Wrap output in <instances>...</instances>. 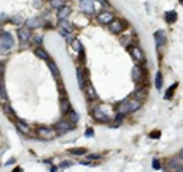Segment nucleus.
Returning a JSON list of instances; mask_svg holds the SVG:
<instances>
[{
	"label": "nucleus",
	"mask_w": 183,
	"mask_h": 172,
	"mask_svg": "<svg viewBox=\"0 0 183 172\" xmlns=\"http://www.w3.org/2000/svg\"><path fill=\"white\" fill-rule=\"evenodd\" d=\"M141 108V102L136 100V99H127V100H124L122 103L117 105V113L121 114H130V113H135L136 110H139Z\"/></svg>",
	"instance_id": "obj_1"
},
{
	"label": "nucleus",
	"mask_w": 183,
	"mask_h": 172,
	"mask_svg": "<svg viewBox=\"0 0 183 172\" xmlns=\"http://www.w3.org/2000/svg\"><path fill=\"white\" fill-rule=\"evenodd\" d=\"M13 46H14L13 36L8 31H2V33H0V53L8 52L10 49H13Z\"/></svg>",
	"instance_id": "obj_2"
},
{
	"label": "nucleus",
	"mask_w": 183,
	"mask_h": 172,
	"mask_svg": "<svg viewBox=\"0 0 183 172\" xmlns=\"http://www.w3.org/2000/svg\"><path fill=\"white\" fill-rule=\"evenodd\" d=\"M38 136L41 139H45V141H52L57 136V131L52 130V128H44V127H41V128H38Z\"/></svg>",
	"instance_id": "obj_3"
},
{
	"label": "nucleus",
	"mask_w": 183,
	"mask_h": 172,
	"mask_svg": "<svg viewBox=\"0 0 183 172\" xmlns=\"http://www.w3.org/2000/svg\"><path fill=\"white\" fill-rule=\"evenodd\" d=\"M55 128H57V135H58V136H63V135H66L67 131L72 130V125L67 121H60L57 125H55Z\"/></svg>",
	"instance_id": "obj_4"
},
{
	"label": "nucleus",
	"mask_w": 183,
	"mask_h": 172,
	"mask_svg": "<svg viewBox=\"0 0 183 172\" xmlns=\"http://www.w3.org/2000/svg\"><path fill=\"white\" fill-rule=\"evenodd\" d=\"M153 38H155V42H157V49L158 50L166 44V33H164V30H157L153 33Z\"/></svg>",
	"instance_id": "obj_5"
},
{
	"label": "nucleus",
	"mask_w": 183,
	"mask_h": 172,
	"mask_svg": "<svg viewBox=\"0 0 183 172\" xmlns=\"http://www.w3.org/2000/svg\"><path fill=\"white\" fill-rule=\"evenodd\" d=\"M108 25H109V31L114 33V34H119V33L124 31V22H122V21H117V19L114 21V19H113Z\"/></svg>",
	"instance_id": "obj_6"
},
{
	"label": "nucleus",
	"mask_w": 183,
	"mask_h": 172,
	"mask_svg": "<svg viewBox=\"0 0 183 172\" xmlns=\"http://www.w3.org/2000/svg\"><path fill=\"white\" fill-rule=\"evenodd\" d=\"M17 36H19L21 42H28L31 39V31H30L28 27H24V28L17 30Z\"/></svg>",
	"instance_id": "obj_7"
},
{
	"label": "nucleus",
	"mask_w": 183,
	"mask_h": 172,
	"mask_svg": "<svg viewBox=\"0 0 183 172\" xmlns=\"http://www.w3.org/2000/svg\"><path fill=\"white\" fill-rule=\"evenodd\" d=\"M130 53H132V58L136 61V63H144L145 61V57H144V53L139 47H132L130 49Z\"/></svg>",
	"instance_id": "obj_8"
},
{
	"label": "nucleus",
	"mask_w": 183,
	"mask_h": 172,
	"mask_svg": "<svg viewBox=\"0 0 183 172\" xmlns=\"http://www.w3.org/2000/svg\"><path fill=\"white\" fill-rule=\"evenodd\" d=\"M80 8L86 14H93L94 13V3L91 2V0H80Z\"/></svg>",
	"instance_id": "obj_9"
},
{
	"label": "nucleus",
	"mask_w": 183,
	"mask_h": 172,
	"mask_svg": "<svg viewBox=\"0 0 183 172\" xmlns=\"http://www.w3.org/2000/svg\"><path fill=\"white\" fill-rule=\"evenodd\" d=\"M72 13V8L69 6V5H63L61 8H58V21H61V19H67L69 17V14Z\"/></svg>",
	"instance_id": "obj_10"
},
{
	"label": "nucleus",
	"mask_w": 183,
	"mask_h": 172,
	"mask_svg": "<svg viewBox=\"0 0 183 172\" xmlns=\"http://www.w3.org/2000/svg\"><path fill=\"white\" fill-rule=\"evenodd\" d=\"M113 19H114V17H113V14L109 11H102V13H99V16H97V21L100 24H109Z\"/></svg>",
	"instance_id": "obj_11"
},
{
	"label": "nucleus",
	"mask_w": 183,
	"mask_h": 172,
	"mask_svg": "<svg viewBox=\"0 0 183 172\" xmlns=\"http://www.w3.org/2000/svg\"><path fill=\"white\" fill-rule=\"evenodd\" d=\"M60 28H61V33L63 34H67V33H72L74 27H72V24L67 19H61L60 21Z\"/></svg>",
	"instance_id": "obj_12"
},
{
	"label": "nucleus",
	"mask_w": 183,
	"mask_h": 172,
	"mask_svg": "<svg viewBox=\"0 0 183 172\" xmlns=\"http://www.w3.org/2000/svg\"><path fill=\"white\" fill-rule=\"evenodd\" d=\"M86 97L89 99V100H96L97 99V92H96V89H94V86H93V83L91 81H88L86 83Z\"/></svg>",
	"instance_id": "obj_13"
},
{
	"label": "nucleus",
	"mask_w": 183,
	"mask_h": 172,
	"mask_svg": "<svg viewBox=\"0 0 183 172\" xmlns=\"http://www.w3.org/2000/svg\"><path fill=\"white\" fill-rule=\"evenodd\" d=\"M93 114H94V119H96V121H99V122H108V121H109V117H108L105 113L100 111V108H96Z\"/></svg>",
	"instance_id": "obj_14"
},
{
	"label": "nucleus",
	"mask_w": 183,
	"mask_h": 172,
	"mask_svg": "<svg viewBox=\"0 0 183 172\" xmlns=\"http://www.w3.org/2000/svg\"><path fill=\"white\" fill-rule=\"evenodd\" d=\"M132 77H133L135 81H141V80L144 78V72H142V69H141L139 66H135L133 70H132Z\"/></svg>",
	"instance_id": "obj_15"
},
{
	"label": "nucleus",
	"mask_w": 183,
	"mask_h": 172,
	"mask_svg": "<svg viewBox=\"0 0 183 172\" xmlns=\"http://www.w3.org/2000/svg\"><path fill=\"white\" fill-rule=\"evenodd\" d=\"M60 110H61V113L63 114H66L69 110H70V103H69V100L66 99V96L61 99V102H60Z\"/></svg>",
	"instance_id": "obj_16"
},
{
	"label": "nucleus",
	"mask_w": 183,
	"mask_h": 172,
	"mask_svg": "<svg viewBox=\"0 0 183 172\" xmlns=\"http://www.w3.org/2000/svg\"><path fill=\"white\" fill-rule=\"evenodd\" d=\"M27 27H28V28H39L41 21L38 19V17H31V19L27 21Z\"/></svg>",
	"instance_id": "obj_17"
},
{
	"label": "nucleus",
	"mask_w": 183,
	"mask_h": 172,
	"mask_svg": "<svg viewBox=\"0 0 183 172\" xmlns=\"http://www.w3.org/2000/svg\"><path fill=\"white\" fill-rule=\"evenodd\" d=\"M164 16H166V22L168 24H174V22L177 21V13L175 11H168Z\"/></svg>",
	"instance_id": "obj_18"
},
{
	"label": "nucleus",
	"mask_w": 183,
	"mask_h": 172,
	"mask_svg": "<svg viewBox=\"0 0 183 172\" xmlns=\"http://www.w3.org/2000/svg\"><path fill=\"white\" fill-rule=\"evenodd\" d=\"M34 55L38 57V58H41V60H45V61L50 60L49 58V53H45V50H42V49H36L34 50Z\"/></svg>",
	"instance_id": "obj_19"
},
{
	"label": "nucleus",
	"mask_w": 183,
	"mask_h": 172,
	"mask_svg": "<svg viewBox=\"0 0 183 172\" xmlns=\"http://www.w3.org/2000/svg\"><path fill=\"white\" fill-rule=\"evenodd\" d=\"M49 69H50V72H52V75L53 77H60V70H58V67H57V64H55V63L53 61H50L49 60Z\"/></svg>",
	"instance_id": "obj_20"
},
{
	"label": "nucleus",
	"mask_w": 183,
	"mask_h": 172,
	"mask_svg": "<svg viewBox=\"0 0 183 172\" xmlns=\"http://www.w3.org/2000/svg\"><path fill=\"white\" fill-rule=\"evenodd\" d=\"M155 88L160 89L163 88V75H161V72H157V75H155Z\"/></svg>",
	"instance_id": "obj_21"
},
{
	"label": "nucleus",
	"mask_w": 183,
	"mask_h": 172,
	"mask_svg": "<svg viewBox=\"0 0 183 172\" xmlns=\"http://www.w3.org/2000/svg\"><path fill=\"white\" fill-rule=\"evenodd\" d=\"M77 78H78V86L80 89H85V80H83V70L80 67L77 69Z\"/></svg>",
	"instance_id": "obj_22"
},
{
	"label": "nucleus",
	"mask_w": 183,
	"mask_h": 172,
	"mask_svg": "<svg viewBox=\"0 0 183 172\" xmlns=\"http://www.w3.org/2000/svg\"><path fill=\"white\" fill-rule=\"evenodd\" d=\"M16 125H17V128H19L24 135H28V133H30V128H28V125H27V124H24V122H21V121H17Z\"/></svg>",
	"instance_id": "obj_23"
},
{
	"label": "nucleus",
	"mask_w": 183,
	"mask_h": 172,
	"mask_svg": "<svg viewBox=\"0 0 183 172\" xmlns=\"http://www.w3.org/2000/svg\"><path fill=\"white\" fill-rule=\"evenodd\" d=\"M177 86H178V83H174L169 89H168V92L166 94H164V99H166V100H169V99L174 96V91H175V89H177Z\"/></svg>",
	"instance_id": "obj_24"
},
{
	"label": "nucleus",
	"mask_w": 183,
	"mask_h": 172,
	"mask_svg": "<svg viewBox=\"0 0 183 172\" xmlns=\"http://www.w3.org/2000/svg\"><path fill=\"white\" fill-rule=\"evenodd\" d=\"M0 99H6V89H5L3 77H0Z\"/></svg>",
	"instance_id": "obj_25"
},
{
	"label": "nucleus",
	"mask_w": 183,
	"mask_h": 172,
	"mask_svg": "<svg viewBox=\"0 0 183 172\" xmlns=\"http://www.w3.org/2000/svg\"><path fill=\"white\" fill-rule=\"evenodd\" d=\"M66 114H69V121H70L72 124H77V121H78V116H77V113H75L74 110H72V108H70V110H69Z\"/></svg>",
	"instance_id": "obj_26"
},
{
	"label": "nucleus",
	"mask_w": 183,
	"mask_h": 172,
	"mask_svg": "<svg viewBox=\"0 0 183 172\" xmlns=\"http://www.w3.org/2000/svg\"><path fill=\"white\" fill-rule=\"evenodd\" d=\"M69 153H72V155H85L86 153V149L83 147H78V149H70Z\"/></svg>",
	"instance_id": "obj_27"
},
{
	"label": "nucleus",
	"mask_w": 183,
	"mask_h": 172,
	"mask_svg": "<svg viewBox=\"0 0 183 172\" xmlns=\"http://www.w3.org/2000/svg\"><path fill=\"white\" fill-rule=\"evenodd\" d=\"M63 5H64V0H52V6L57 8V10H58V8H61Z\"/></svg>",
	"instance_id": "obj_28"
},
{
	"label": "nucleus",
	"mask_w": 183,
	"mask_h": 172,
	"mask_svg": "<svg viewBox=\"0 0 183 172\" xmlns=\"http://www.w3.org/2000/svg\"><path fill=\"white\" fill-rule=\"evenodd\" d=\"M152 166H153V169H155V170H160V169H161V163H160L157 158H153V161H152Z\"/></svg>",
	"instance_id": "obj_29"
},
{
	"label": "nucleus",
	"mask_w": 183,
	"mask_h": 172,
	"mask_svg": "<svg viewBox=\"0 0 183 172\" xmlns=\"http://www.w3.org/2000/svg\"><path fill=\"white\" fill-rule=\"evenodd\" d=\"M149 136L152 138V139H157V138H160L161 136V131L160 130H155V131H150V135Z\"/></svg>",
	"instance_id": "obj_30"
},
{
	"label": "nucleus",
	"mask_w": 183,
	"mask_h": 172,
	"mask_svg": "<svg viewBox=\"0 0 183 172\" xmlns=\"http://www.w3.org/2000/svg\"><path fill=\"white\" fill-rule=\"evenodd\" d=\"M72 166V161H61L60 163V167L61 169H67V167H70Z\"/></svg>",
	"instance_id": "obj_31"
},
{
	"label": "nucleus",
	"mask_w": 183,
	"mask_h": 172,
	"mask_svg": "<svg viewBox=\"0 0 183 172\" xmlns=\"http://www.w3.org/2000/svg\"><path fill=\"white\" fill-rule=\"evenodd\" d=\"M3 75H5V64L0 63V77H3Z\"/></svg>",
	"instance_id": "obj_32"
},
{
	"label": "nucleus",
	"mask_w": 183,
	"mask_h": 172,
	"mask_svg": "<svg viewBox=\"0 0 183 172\" xmlns=\"http://www.w3.org/2000/svg\"><path fill=\"white\" fill-rule=\"evenodd\" d=\"M74 47H75L77 50H80V49H81V44H80L78 41H74Z\"/></svg>",
	"instance_id": "obj_33"
},
{
	"label": "nucleus",
	"mask_w": 183,
	"mask_h": 172,
	"mask_svg": "<svg viewBox=\"0 0 183 172\" xmlns=\"http://www.w3.org/2000/svg\"><path fill=\"white\" fill-rule=\"evenodd\" d=\"M41 39H42L41 36H36V38L33 39V42H36V44H41Z\"/></svg>",
	"instance_id": "obj_34"
},
{
	"label": "nucleus",
	"mask_w": 183,
	"mask_h": 172,
	"mask_svg": "<svg viewBox=\"0 0 183 172\" xmlns=\"http://www.w3.org/2000/svg\"><path fill=\"white\" fill-rule=\"evenodd\" d=\"M93 135H94V131H93V130H91V128H89V130L86 131V136H89V138H91V136H93Z\"/></svg>",
	"instance_id": "obj_35"
},
{
	"label": "nucleus",
	"mask_w": 183,
	"mask_h": 172,
	"mask_svg": "<svg viewBox=\"0 0 183 172\" xmlns=\"http://www.w3.org/2000/svg\"><path fill=\"white\" fill-rule=\"evenodd\" d=\"M97 2H100V3H102L103 6H106V5H108V2H106V0H97Z\"/></svg>",
	"instance_id": "obj_36"
},
{
	"label": "nucleus",
	"mask_w": 183,
	"mask_h": 172,
	"mask_svg": "<svg viewBox=\"0 0 183 172\" xmlns=\"http://www.w3.org/2000/svg\"><path fill=\"white\" fill-rule=\"evenodd\" d=\"M50 170H52V172H55V170H58V167H57V166H52V167H50Z\"/></svg>",
	"instance_id": "obj_37"
}]
</instances>
